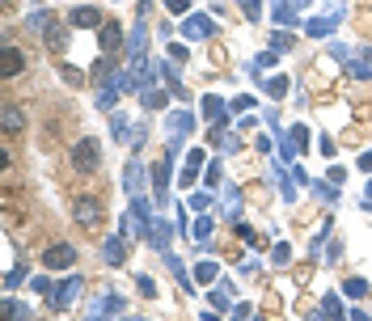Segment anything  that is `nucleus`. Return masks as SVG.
<instances>
[{
    "instance_id": "nucleus-1",
    "label": "nucleus",
    "mask_w": 372,
    "mask_h": 321,
    "mask_svg": "<svg viewBox=\"0 0 372 321\" xmlns=\"http://www.w3.org/2000/svg\"><path fill=\"white\" fill-rule=\"evenodd\" d=\"M81 288H85V279H81V275H68L64 283H56V288L47 292V308H51V313H64L68 304H76Z\"/></svg>"
},
{
    "instance_id": "nucleus-2",
    "label": "nucleus",
    "mask_w": 372,
    "mask_h": 321,
    "mask_svg": "<svg viewBox=\"0 0 372 321\" xmlns=\"http://www.w3.org/2000/svg\"><path fill=\"white\" fill-rule=\"evenodd\" d=\"M102 216H106V207H102V199H97V195H81V199L72 203V220H76L81 229H97V224H102Z\"/></svg>"
},
{
    "instance_id": "nucleus-3",
    "label": "nucleus",
    "mask_w": 372,
    "mask_h": 321,
    "mask_svg": "<svg viewBox=\"0 0 372 321\" xmlns=\"http://www.w3.org/2000/svg\"><path fill=\"white\" fill-rule=\"evenodd\" d=\"M72 170L76 174H97L102 170V144L97 140H81L72 148Z\"/></svg>"
},
{
    "instance_id": "nucleus-4",
    "label": "nucleus",
    "mask_w": 372,
    "mask_h": 321,
    "mask_svg": "<svg viewBox=\"0 0 372 321\" xmlns=\"http://www.w3.org/2000/svg\"><path fill=\"white\" fill-rule=\"evenodd\" d=\"M22 72H26V56H22V47L5 42V47H0V76H5V81H17Z\"/></svg>"
},
{
    "instance_id": "nucleus-5",
    "label": "nucleus",
    "mask_w": 372,
    "mask_h": 321,
    "mask_svg": "<svg viewBox=\"0 0 372 321\" xmlns=\"http://www.w3.org/2000/svg\"><path fill=\"white\" fill-rule=\"evenodd\" d=\"M72 262H76V249L68 241H56V245L42 249V266H47V271H64V266H72Z\"/></svg>"
},
{
    "instance_id": "nucleus-6",
    "label": "nucleus",
    "mask_w": 372,
    "mask_h": 321,
    "mask_svg": "<svg viewBox=\"0 0 372 321\" xmlns=\"http://www.w3.org/2000/svg\"><path fill=\"white\" fill-rule=\"evenodd\" d=\"M97 47H102V56H115V51L123 47V26H119L115 17H106V22L97 26Z\"/></svg>"
},
{
    "instance_id": "nucleus-7",
    "label": "nucleus",
    "mask_w": 372,
    "mask_h": 321,
    "mask_svg": "<svg viewBox=\"0 0 372 321\" xmlns=\"http://www.w3.org/2000/svg\"><path fill=\"white\" fill-rule=\"evenodd\" d=\"M127 308V300L123 296H115V292H102L93 304H89V317H106V313H123Z\"/></svg>"
},
{
    "instance_id": "nucleus-8",
    "label": "nucleus",
    "mask_w": 372,
    "mask_h": 321,
    "mask_svg": "<svg viewBox=\"0 0 372 321\" xmlns=\"http://www.w3.org/2000/svg\"><path fill=\"white\" fill-rule=\"evenodd\" d=\"M42 34H47V47H51V51H68V26H64L60 17H51Z\"/></svg>"
},
{
    "instance_id": "nucleus-9",
    "label": "nucleus",
    "mask_w": 372,
    "mask_h": 321,
    "mask_svg": "<svg viewBox=\"0 0 372 321\" xmlns=\"http://www.w3.org/2000/svg\"><path fill=\"white\" fill-rule=\"evenodd\" d=\"M203 165H207V152L203 148H191L186 152V170H182V186H195V178H199Z\"/></svg>"
},
{
    "instance_id": "nucleus-10",
    "label": "nucleus",
    "mask_w": 372,
    "mask_h": 321,
    "mask_svg": "<svg viewBox=\"0 0 372 321\" xmlns=\"http://www.w3.org/2000/svg\"><path fill=\"white\" fill-rule=\"evenodd\" d=\"M68 17H72V26H81V30H97V26H102V13H97L93 5H81V9H72Z\"/></svg>"
},
{
    "instance_id": "nucleus-11",
    "label": "nucleus",
    "mask_w": 372,
    "mask_h": 321,
    "mask_svg": "<svg viewBox=\"0 0 372 321\" xmlns=\"http://www.w3.org/2000/svg\"><path fill=\"white\" fill-rule=\"evenodd\" d=\"M305 144H309V131H305V127L296 123V127H292V131L284 135V148H280V152H284V156H296V152H300Z\"/></svg>"
},
{
    "instance_id": "nucleus-12",
    "label": "nucleus",
    "mask_w": 372,
    "mask_h": 321,
    "mask_svg": "<svg viewBox=\"0 0 372 321\" xmlns=\"http://www.w3.org/2000/svg\"><path fill=\"white\" fill-rule=\"evenodd\" d=\"M152 186H156V199L165 203V186H170V156L161 160V165H152Z\"/></svg>"
},
{
    "instance_id": "nucleus-13",
    "label": "nucleus",
    "mask_w": 372,
    "mask_h": 321,
    "mask_svg": "<svg viewBox=\"0 0 372 321\" xmlns=\"http://www.w3.org/2000/svg\"><path fill=\"white\" fill-rule=\"evenodd\" d=\"M165 127H170V135H186V131L195 127V115H186V110H174Z\"/></svg>"
},
{
    "instance_id": "nucleus-14",
    "label": "nucleus",
    "mask_w": 372,
    "mask_h": 321,
    "mask_svg": "<svg viewBox=\"0 0 372 321\" xmlns=\"http://www.w3.org/2000/svg\"><path fill=\"white\" fill-rule=\"evenodd\" d=\"M186 34H191V38H211V34H216V26H211L207 17H191V22H186Z\"/></svg>"
},
{
    "instance_id": "nucleus-15",
    "label": "nucleus",
    "mask_w": 372,
    "mask_h": 321,
    "mask_svg": "<svg viewBox=\"0 0 372 321\" xmlns=\"http://www.w3.org/2000/svg\"><path fill=\"white\" fill-rule=\"evenodd\" d=\"M26 127V119H22V106H5V131L9 135H17Z\"/></svg>"
},
{
    "instance_id": "nucleus-16",
    "label": "nucleus",
    "mask_w": 372,
    "mask_h": 321,
    "mask_svg": "<svg viewBox=\"0 0 372 321\" xmlns=\"http://www.w3.org/2000/svg\"><path fill=\"white\" fill-rule=\"evenodd\" d=\"M317 317H343V300L330 292V296H322V304H317Z\"/></svg>"
},
{
    "instance_id": "nucleus-17",
    "label": "nucleus",
    "mask_w": 372,
    "mask_h": 321,
    "mask_svg": "<svg viewBox=\"0 0 372 321\" xmlns=\"http://www.w3.org/2000/svg\"><path fill=\"white\" fill-rule=\"evenodd\" d=\"M170 237H174V229H170V224H161V220H156V224H152V245H156V249H161V254L170 249Z\"/></svg>"
},
{
    "instance_id": "nucleus-18",
    "label": "nucleus",
    "mask_w": 372,
    "mask_h": 321,
    "mask_svg": "<svg viewBox=\"0 0 372 321\" xmlns=\"http://www.w3.org/2000/svg\"><path fill=\"white\" fill-rule=\"evenodd\" d=\"M106 262H111V266H119L123 262V237H111V241H106V254H102Z\"/></svg>"
},
{
    "instance_id": "nucleus-19",
    "label": "nucleus",
    "mask_w": 372,
    "mask_h": 321,
    "mask_svg": "<svg viewBox=\"0 0 372 321\" xmlns=\"http://www.w3.org/2000/svg\"><path fill=\"white\" fill-rule=\"evenodd\" d=\"M203 110H207L211 123H220V119H225V101H220V97H203Z\"/></svg>"
},
{
    "instance_id": "nucleus-20",
    "label": "nucleus",
    "mask_w": 372,
    "mask_h": 321,
    "mask_svg": "<svg viewBox=\"0 0 372 321\" xmlns=\"http://www.w3.org/2000/svg\"><path fill=\"white\" fill-rule=\"evenodd\" d=\"M111 72H115V68H111V60H97V64L89 68V81H97V85H111V81H106Z\"/></svg>"
},
{
    "instance_id": "nucleus-21",
    "label": "nucleus",
    "mask_w": 372,
    "mask_h": 321,
    "mask_svg": "<svg viewBox=\"0 0 372 321\" xmlns=\"http://www.w3.org/2000/svg\"><path fill=\"white\" fill-rule=\"evenodd\" d=\"M271 17H275L280 26H292V22H296V13L288 9V0H275V13H271Z\"/></svg>"
},
{
    "instance_id": "nucleus-22",
    "label": "nucleus",
    "mask_w": 372,
    "mask_h": 321,
    "mask_svg": "<svg viewBox=\"0 0 372 321\" xmlns=\"http://www.w3.org/2000/svg\"><path fill=\"white\" fill-rule=\"evenodd\" d=\"M5 313H9V317H34V313H30V304H22V300H13V296L5 300Z\"/></svg>"
},
{
    "instance_id": "nucleus-23",
    "label": "nucleus",
    "mask_w": 372,
    "mask_h": 321,
    "mask_svg": "<svg viewBox=\"0 0 372 321\" xmlns=\"http://www.w3.org/2000/svg\"><path fill=\"white\" fill-rule=\"evenodd\" d=\"M262 85H267L271 97H284V93H288V81H284V76H271V81H262Z\"/></svg>"
},
{
    "instance_id": "nucleus-24",
    "label": "nucleus",
    "mask_w": 372,
    "mask_h": 321,
    "mask_svg": "<svg viewBox=\"0 0 372 321\" xmlns=\"http://www.w3.org/2000/svg\"><path fill=\"white\" fill-rule=\"evenodd\" d=\"M343 292H347L351 300H359V296L368 292V283H364V279H347V283H343Z\"/></svg>"
},
{
    "instance_id": "nucleus-25",
    "label": "nucleus",
    "mask_w": 372,
    "mask_h": 321,
    "mask_svg": "<svg viewBox=\"0 0 372 321\" xmlns=\"http://www.w3.org/2000/svg\"><path fill=\"white\" fill-rule=\"evenodd\" d=\"M60 76H64L68 85H85V76H81V72H76L72 64H60Z\"/></svg>"
},
{
    "instance_id": "nucleus-26",
    "label": "nucleus",
    "mask_w": 372,
    "mask_h": 321,
    "mask_svg": "<svg viewBox=\"0 0 372 321\" xmlns=\"http://www.w3.org/2000/svg\"><path fill=\"white\" fill-rule=\"evenodd\" d=\"M245 17H262V0H237Z\"/></svg>"
},
{
    "instance_id": "nucleus-27",
    "label": "nucleus",
    "mask_w": 372,
    "mask_h": 321,
    "mask_svg": "<svg viewBox=\"0 0 372 321\" xmlns=\"http://www.w3.org/2000/svg\"><path fill=\"white\" fill-rule=\"evenodd\" d=\"M22 279H26V266H13V271H9V275H5V288H9V292H13V288H17V283H22Z\"/></svg>"
},
{
    "instance_id": "nucleus-28",
    "label": "nucleus",
    "mask_w": 372,
    "mask_h": 321,
    "mask_svg": "<svg viewBox=\"0 0 372 321\" xmlns=\"http://www.w3.org/2000/svg\"><path fill=\"white\" fill-rule=\"evenodd\" d=\"M195 279H199V283H211V279H216V266H211V262H203L199 271H195Z\"/></svg>"
},
{
    "instance_id": "nucleus-29",
    "label": "nucleus",
    "mask_w": 372,
    "mask_h": 321,
    "mask_svg": "<svg viewBox=\"0 0 372 321\" xmlns=\"http://www.w3.org/2000/svg\"><path fill=\"white\" fill-rule=\"evenodd\" d=\"M136 283H140V296H148V300L156 296V283H152L148 275H136Z\"/></svg>"
},
{
    "instance_id": "nucleus-30",
    "label": "nucleus",
    "mask_w": 372,
    "mask_h": 321,
    "mask_svg": "<svg viewBox=\"0 0 372 321\" xmlns=\"http://www.w3.org/2000/svg\"><path fill=\"white\" fill-rule=\"evenodd\" d=\"M30 288H34L38 296H47V292H51V288H56V283H51V279H30Z\"/></svg>"
},
{
    "instance_id": "nucleus-31",
    "label": "nucleus",
    "mask_w": 372,
    "mask_h": 321,
    "mask_svg": "<svg viewBox=\"0 0 372 321\" xmlns=\"http://www.w3.org/2000/svg\"><path fill=\"white\" fill-rule=\"evenodd\" d=\"M207 233H211V220H199L195 224V241H207Z\"/></svg>"
},
{
    "instance_id": "nucleus-32",
    "label": "nucleus",
    "mask_w": 372,
    "mask_h": 321,
    "mask_svg": "<svg viewBox=\"0 0 372 321\" xmlns=\"http://www.w3.org/2000/svg\"><path fill=\"white\" fill-rule=\"evenodd\" d=\"M165 5H170V13H186V5H191V0H165Z\"/></svg>"
},
{
    "instance_id": "nucleus-33",
    "label": "nucleus",
    "mask_w": 372,
    "mask_h": 321,
    "mask_svg": "<svg viewBox=\"0 0 372 321\" xmlns=\"http://www.w3.org/2000/svg\"><path fill=\"white\" fill-rule=\"evenodd\" d=\"M359 170H364V174L372 170V152H364V156H359Z\"/></svg>"
},
{
    "instance_id": "nucleus-34",
    "label": "nucleus",
    "mask_w": 372,
    "mask_h": 321,
    "mask_svg": "<svg viewBox=\"0 0 372 321\" xmlns=\"http://www.w3.org/2000/svg\"><path fill=\"white\" fill-rule=\"evenodd\" d=\"M296 5H300V9H305V5H309V0H296Z\"/></svg>"
},
{
    "instance_id": "nucleus-35",
    "label": "nucleus",
    "mask_w": 372,
    "mask_h": 321,
    "mask_svg": "<svg viewBox=\"0 0 372 321\" xmlns=\"http://www.w3.org/2000/svg\"><path fill=\"white\" fill-rule=\"evenodd\" d=\"M368 199H372V182H368Z\"/></svg>"
}]
</instances>
